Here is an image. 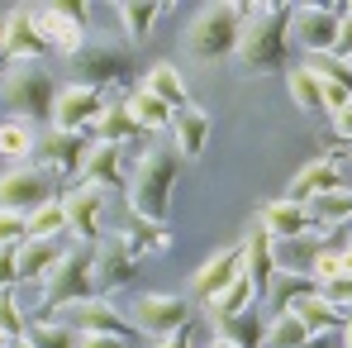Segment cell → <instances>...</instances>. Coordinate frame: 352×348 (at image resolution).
Instances as JSON below:
<instances>
[{
	"label": "cell",
	"instance_id": "cell-1",
	"mask_svg": "<svg viewBox=\"0 0 352 348\" xmlns=\"http://www.w3.org/2000/svg\"><path fill=\"white\" fill-rule=\"evenodd\" d=\"M238 14H243V34H238L234 58L243 62L252 76L281 72V67H286V53H291V10H286V5L252 0V5H238Z\"/></svg>",
	"mask_w": 352,
	"mask_h": 348
},
{
	"label": "cell",
	"instance_id": "cell-2",
	"mask_svg": "<svg viewBox=\"0 0 352 348\" xmlns=\"http://www.w3.org/2000/svg\"><path fill=\"white\" fill-rule=\"evenodd\" d=\"M176 148H153L148 158H138V167L129 172L124 186V201L138 220H153V225H167L172 215V186H176Z\"/></svg>",
	"mask_w": 352,
	"mask_h": 348
},
{
	"label": "cell",
	"instance_id": "cell-3",
	"mask_svg": "<svg viewBox=\"0 0 352 348\" xmlns=\"http://www.w3.org/2000/svg\"><path fill=\"white\" fill-rule=\"evenodd\" d=\"M0 105L10 110V119L24 124H53V105H58V81L43 62H10L0 76Z\"/></svg>",
	"mask_w": 352,
	"mask_h": 348
},
{
	"label": "cell",
	"instance_id": "cell-4",
	"mask_svg": "<svg viewBox=\"0 0 352 348\" xmlns=\"http://www.w3.org/2000/svg\"><path fill=\"white\" fill-rule=\"evenodd\" d=\"M91 263H96V248H91V243H67V253L58 258V267H53L48 282H43V300L34 305V315L48 320L53 310L72 305V300H91V296H96Z\"/></svg>",
	"mask_w": 352,
	"mask_h": 348
},
{
	"label": "cell",
	"instance_id": "cell-5",
	"mask_svg": "<svg viewBox=\"0 0 352 348\" xmlns=\"http://www.w3.org/2000/svg\"><path fill=\"white\" fill-rule=\"evenodd\" d=\"M238 34H243V14L238 5H205L195 19H190V53L200 62H219L238 53Z\"/></svg>",
	"mask_w": 352,
	"mask_h": 348
},
{
	"label": "cell",
	"instance_id": "cell-6",
	"mask_svg": "<svg viewBox=\"0 0 352 348\" xmlns=\"http://www.w3.org/2000/svg\"><path fill=\"white\" fill-rule=\"evenodd\" d=\"M76 62V86H91V91H115V86H129L133 76V53L119 48V43H86V53Z\"/></svg>",
	"mask_w": 352,
	"mask_h": 348
},
{
	"label": "cell",
	"instance_id": "cell-7",
	"mask_svg": "<svg viewBox=\"0 0 352 348\" xmlns=\"http://www.w3.org/2000/svg\"><path fill=\"white\" fill-rule=\"evenodd\" d=\"M43 325H62L67 334H115V339H124L129 334V325H124V315H119L115 305L105 300V296H91V300H72V305H62V310H53Z\"/></svg>",
	"mask_w": 352,
	"mask_h": 348
},
{
	"label": "cell",
	"instance_id": "cell-8",
	"mask_svg": "<svg viewBox=\"0 0 352 348\" xmlns=\"http://www.w3.org/2000/svg\"><path fill=\"white\" fill-rule=\"evenodd\" d=\"M133 325L162 344V339H172L181 329H190V300L167 296V291H148V296L133 300Z\"/></svg>",
	"mask_w": 352,
	"mask_h": 348
},
{
	"label": "cell",
	"instance_id": "cell-9",
	"mask_svg": "<svg viewBox=\"0 0 352 348\" xmlns=\"http://www.w3.org/2000/svg\"><path fill=\"white\" fill-rule=\"evenodd\" d=\"M38 29L48 39V48L62 58H81L86 53V5L62 0V5H38Z\"/></svg>",
	"mask_w": 352,
	"mask_h": 348
},
{
	"label": "cell",
	"instance_id": "cell-10",
	"mask_svg": "<svg viewBox=\"0 0 352 348\" xmlns=\"http://www.w3.org/2000/svg\"><path fill=\"white\" fill-rule=\"evenodd\" d=\"M343 10H348V5H295V10H291V39L309 53V58L333 53Z\"/></svg>",
	"mask_w": 352,
	"mask_h": 348
},
{
	"label": "cell",
	"instance_id": "cell-11",
	"mask_svg": "<svg viewBox=\"0 0 352 348\" xmlns=\"http://www.w3.org/2000/svg\"><path fill=\"white\" fill-rule=\"evenodd\" d=\"M48 201H58L53 196V176L38 172L34 163H19V167H10V172L0 176V210H14V215H34L38 205H48Z\"/></svg>",
	"mask_w": 352,
	"mask_h": 348
},
{
	"label": "cell",
	"instance_id": "cell-12",
	"mask_svg": "<svg viewBox=\"0 0 352 348\" xmlns=\"http://www.w3.org/2000/svg\"><path fill=\"white\" fill-rule=\"evenodd\" d=\"M86 153H91V139L86 134H43L38 139V153H34V167L38 172H48L53 181H72V176H81L86 167Z\"/></svg>",
	"mask_w": 352,
	"mask_h": 348
},
{
	"label": "cell",
	"instance_id": "cell-13",
	"mask_svg": "<svg viewBox=\"0 0 352 348\" xmlns=\"http://www.w3.org/2000/svg\"><path fill=\"white\" fill-rule=\"evenodd\" d=\"M53 53L48 48V39H43V29H38V10H10L5 14V48H0V58L5 62H43Z\"/></svg>",
	"mask_w": 352,
	"mask_h": 348
},
{
	"label": "cell",
	"instance_id": "cell-14",
	"mask_svg": "<svg viewBox=\"0 0 352 348\" xmlns=\"http://www.w3.org/2000/svg\"><path fill=\"white\" fill-rule=\"evenodd\" d=\"M62 201V215H67V234L76 238V243H100V215H105V191H96V186H72Z\"/></svg>",
	"mask_w": 352,
	"mask_h": 348
},
{
	"label": "cell",
	"instance_id": "cell-15",
	"mask_svg": "<svg viewBox=\"0 0 352 348\" xmlns=\"http://www.w3.org/2000/svg\"><path fill=\"white\" fill-rule=\"evenodd\" d=\"M100 115H105V96L100 91L67 86V91H58V105H53V129L58 134H86V129H96Z\"/></svg>",
	"mask_w": 352,
	"mask_h": 348
},
{
	"label": "cell",
	"instance_id": "cell-16",
	"mask_svg": "<svg viewBox=\"0 0 352 348\" xmlns=\"http://www.w3.org/2000/svg\"><path fill=\"white\" fill-rule=\"evenodd\" d=\"M138 272V258L119 243V238H100L96 243V263H91V277H96V296H110V291L129 287Z\"/></svg>",
	"mask_w": 352,
	"mask_h": 348
},
{
	"label": "cell",
	"instance_id": "cell-17",
	"mask_svg": "<svg viewBox=\"0 0 352 348\" xmlns=\"http://www.w3.org/2000/svg\"><path fill=\"white\" fill-rule=\"evenodd\" d=\"M238 253H243V277L252 282V296H267L272 287V277H276V243H272V234L262 229V225H252L248 238L238 243Z\"/></svg>",
	"mask_w": 352,
	"mask_h": 348
},
{
	"label": "cell",
	"instance_id": "cell-18",
	"mask_svg": "<svg viewBox=\"0 0 352 348\" xmlns=\"http://www.w3.org/2000/svg\"><path fill=\"white\" fill-rule=\"evenodd\" d=\"M305 72L319 81V101H324L329 115H338V110H348V105H352V67H348V62L319 53V58L305 62Z\"/></svg>",
	"mask_w": 352,
	"mask_h": 348
},
{
	"label": "cell",
	"instance_id": "cell-19",
	"mask_svg": "<svg viewBox=\"0 0 352 348\" xmlns=\"http://www.w3.org/2000/svg\"><path fill=\"white\" fill-rule=\"evenodd\" d=\"M81 186H96V191H124L129 172H124V148L119 143H91L86 153V167H81Z\"/></svg>",
	"mask_w": 352,
	"mask_h": 348
},
{
	"label": "cell",
	"instance_id": "cell-20",
	"mask_svg": "<svg viewBox=\"0 0 352 348\" xmlns=\"http://www.w3.org/2000/svg\"><path fill=\"white\" fill-rule=\"evenodd\" d=\"M329 191H343V167H338V158H319V163L300 167L295 181L286 186V201L309 205V201H319V196H329Z\"/></svg>",
	"mask_w": 352,
	"mask_h": 348
},
{
	"label": "cell",
	"instance_id": "cell-21",
	"mask_svg": "<svg viewBox=\"0 0 352 348\" xmlns=\"http://www.w3.org/2000/svg\"><path fill=\"white\" fill-rule=\"evenodd\" d=\"M257 225L272 234V243H295V238H305V234H314L309 225V210L305 205H295V201H272V205H262V215H257Z\"/></svg>",
	"mask_w": 352,
	"mask_h": 348
},
{
	"label": "cell",
	"instance_id": "cell-22",
	"mask_svg": "<svg viewBox=\"0 0 352 348\" xmlns=\"http://www.w3.org/2000/svg\"><path fill=\"white\" fill-rule=\"evenodd\" d=\"M234 277H243V253H238V248H219V253H214V258H205V267L190 277V291H195V296H205V300H214V296L229 287Z\"/></svg>",
	"mask_w": 352,
	"mask_h": 348
},
{
	"label": "cell",
	"instance_id": "cell-23",
	"mask_svg": "<svg viewBox=\"0 0 352 348\" xmlns=\"http://www.w3.org/2000/svg\"><path fill=\"white\" fill-rule=\"evenodd\" d=\"M62 253H67L62 238H24V243L14 248V258H19V282H48V272L58 267Z\"/></svg>",
	"mask_w": 352,
	"mask_h": 348
},
{
	"label": "cell",
	"instance_id": "cell-24",
	"mask_svg": "<svg viewBox=\"0 0 352 348\" xmlns=\"http://www.w3.org/2000/svg\"><path fill=\"white\" fill-rule=\"evenodd\" d=\"M172 129H176V143H172L176 158H181V163H195V158L205 153V143H210V115L195 110V105H186V110H176Z\"/></svg>",
	"mask_w": 352,
	"mask_h": 348
},
{
	"label": "cell",
	"instance_id": "cell-25",
	"mask_svg": "<svg viewBox=\"0 0 352 348\" xmlns=\"http://www.w3.org/2000/svg\"><path fill=\"white\" fill-rule=\"evenodd\" d=\"M115 238L133 253V258H148V253L172 248V229H167V225H153V220H138V215H133V220H124Z\"/></svg>",
	"mask_w": 352,
	"mask_h": 348
},
{
	"label": "cell",
	"instance_id": "cell-26",
	"mask_svg": "<svg viewBox=\"0 0 352 348\" xmlns=\"http://www.w3.org/2000/svg\"><path fill=\"white\" fill-rule=\"evenodd\" d=\"M143 139L138 119L129 115V101H105V115L96 119V143H129Z\"/></svg>",
	"mask_w": 352,
	"mask_h": 348
},
{
	"label": "cell",
	"instance_id": "cell-27",
	"mask_svg": "<svg viewBox=\"0 0 352 348\" xmlns=\"http://www.w3.org/2000/svg\"><path fill=\"white\" fill-rule=\"evenodd\" d=\"M291 315L305 325V329H309V334H314V339H319V334H329V329L338 325V315H343V310H338L324 291H314V296H300V300H295Z\"/></svg>",
	"mask_w": 352,
	"mask_h": 348
},
{
	"label": "cell",
	"instance_id": "cell-28",
	"mask_svg": "<svg viewBox=\"0 0 352 348\" xmlns=\"http://www.w3.org/2000/svg\"><path fill=\"white\" fill-rule=\"evenodd\" d=\"M143 91H148V96H157V101H162V105H172V110H186V105H190V91H186V81H181V72H176L172 62L148 67Z\"/></svg>",
	"mask_w": 352,
	"mask_h": 348
},
{
	"label": "cell",
	"instance_id": "cell-29",
	"mask_svg": "<svg viewBox=\"0 0 352 348\" xmlns=\"http://www.w3.org/2000/svg\"><path fill=\"white\" fill-rule=\"evenodd\" d=\"M0 153L19 167V163H34L38 153V129L24 124V119H0Z\"/></svg>",
	"mask_w": 352,
	"mask_h": 348
},
{
	"label": "cell",
	"instance_id": "cell-30",
	"mask_svg": "<svg viewBox=\"0 0 352 348\" xmlns=\"http://www.w3.org/2000/svg\"><path fill=\"white\" fill-rule=\"evenodd\" d=\"M129 115L138 119V129H143V134H162V129H172L176 110H172V105H162L157 96H148V91L138 86V91L129 96Z\"/></svg>",
	"mask_w": 352,
	"mask_h": 348
},
{
	"label": "cell",
	"instance_id": "cell-31",
	"mask_svg": "<svg viewBox=\"0 0 352 348\" xmlns=\"http://www.w3.org/2000/svg\"><path fill=\"white\" fill-rule=\"evenodd\" d=\"M314 277H305V272H286V267H276V277H272V287H267V300L276 305V315H286L300 296H314Z\"/></svg>",
	"mask_w": 352,
	"mask_h": 348
},
{
	"label": "cell",
	"instance_id": "cell-32",
	"mask_svg": "<svg viewBox=\"0 0 352 348\" xmlns=\"http://www.w3.org/2000/svg\"><path fill=\"white\" fill-rule=\"evenodd\" d=\"M309 210V225L314 229H333V225H348L352 220V191H329V196H319V201H309L305 205Z\"/></svg>",
	"mask_w": 352,
	"mask_h": 348
},
{
	"label": "cell",
	"instance_id": "cell-33",
	"mask_svg": "<svg viewBox=\"0 0 352 348\" xmlns=\"http://www.w3.org/2000/svg\"><path fill=\"white\" fill-rule=\"evenodd\" d=\"M214 325H219V339H229L238 348H262V334H267V325L257 320V310H243V315L214 320Z\"/></svg>",
	"mask_w": 352,
	"mask_h": 348
},
{
	"label": "cell",
	"instance_id": "cell-34",
	"mask_svg": "<svg viewBox=\"0 0 352 348\" xmlns=\"http://www.w3.org/2000/svg\"><path fill=\"white\" fill-rule=\"evenodd\" d=\"M205 305H210V315H214V320H229V315L252 310V305H257V296H252V282H248V277H234L229 287L219 291L214 300H205Z\"/></svg>",
	"mask_w": 352,
	"mask_h": 348
},
{
	"label": "cell",
	"instance_id": "cell-35",
	"mask_svg": "<svg viewBox=\"0 0 352 348\" xmlns=\"http://www.w3.org/2000/svg\"><path fill=\"white\" fill-rule=\"evenodd\" d=\"M157 14H162V5H157V0H124V5H119V24H124V34H129V39H138V43L153 34Z\"/></svg>",
	"mask_w": 352,
	"mask_h": 348
},
{
	"label": "cell",
	"instance_id": "cell-36",
	"mask_svg": "<svg viewBox=\"0 0 352 348\" xmlns=\"http://www.w3.org/2000/svg\"><path fill=\"white\" fill-rule=\"evenodd\" d=\"M309 339H314V334H309V329L295 320L291 310H286V315H276V320L267 325V334H262V348H305Z\"/></svg>",
	"mask_w": 352,
	"mask_h": 348
},
{
	"label": "cell",
	"instance_id": "cell-37",
	"mask_svg": "<svg viewBox=\"0 0 352 348\" xmlns=\"http://www.w3.org/2000/svg\"><path fill=\"white\" fill-rule=\"evenodd\" d=\"M286 91H291V105H300L305 115H319V110H324V101H319V81H314L305 67H291Z\"/></svg>",
	"mask_w": 352,
	"mask_h": 348
},
{
	"label": "cell",
	"instance_id": "cell-38",
	"mask_svg": "<svg viewBox=\"0 0 352 348\" xmlns=\"http://www.w3.org/2000/svg\"><path fill=\"white\" fill-rule=\"evenodd\" d=\"M0 334H5L10 344L29 339V320H24V305H19L14 291H0Z\"/></svg>",
	"mask_w": 352,
	"mask_h": 348
},
{
	"label": "cell",
	"instance_id": "cell-39",
	"mask_svg": "<svg viewBox=\"0 0 352 348\" xmlns=\"http://www.w3.org/2000/svg\"><path fill=\"white\" fill-rule=\"evenodd\" d=\"M67 234V215H62V201H48L29 215V238H62Z\"/></svg>",
	"mask_w": 352,
	"mask_h": 348
},
{
	"label": "cell",
	"instance_id": "cell-40",
	"mask_svg": "<svg viewBox=\"0 0 352 348\" xmlns=\"http://www.w3.org/2000/svg\"><path fill=\"white\" fill-rule=\"evenodd\" d=\"M309 272H314V287H329V282H338V277H348L352 267H348V248L343 253H319L314 263H309Z\"/></svg>",
	"mask_w": 352,
	"mask_h": 348
},
{
	"label": "cell",
	"instance_id": "cell-41",
	"mask_svg": "<svg viewBox=\"0 0 352 348\" xmlns=\"http://www.w3.org/2000/svg\"><path fill=\"white\" fill-rule=\"evenodd\" d=\"M24 344L29 348H76L62 325H29V339H24Z\"/></svg>",
	"mask_w": 352,
	"mask_h": 348
},
{
	"label": "cell",
	"instance_id": "cell-42",
	"mask_svg": "<svg viewBox=\"0 0 352 348\" xmlns=\"http://www.w3.org/2000/svg\"><path fill=\"white\" fill-rule=\"evenodd\" d=\"M29 238V220L14 210H0V248H19Z\"/></svg>",
	"mask_w": 352,
	"mask_h": 348
},
{
	"label": "cell",
	"instance_id": "cell-43",
	"mask_svg": "<svg viewBox=\"0 0 352 348\" xmlns=\"http://www.w3.org/2000/svg\"><path fill=\"white\" fill-rule=\"evenodd\" d=\"M329 58L352 62V5L343 10V19H338V43H333V53H329Z\"/></svg>",
	"mask_w": 352,
	"mask_h": 348
},
{
	"label": "cell",
	"instance_id": "cell-44",
	"mask_svg": "<svg viewBox=\"0 0 352 348\" xmlns=\"http://www.w3.org/2000/svg\"><path fill=\"white\" fill-rule=\"evenodd\" d=\"M14 287H19V258H14V248H0V291Z\"/></svg>",
	"mask_w": 352,
	"mask_h": 348
},
{
	"label": "cell",
	"instance_id": "cell-45",
	"mask_svg": "<svg viewBox=\"0 0 352 348\" xmlns=\"http://www.w3.org/2000/svg\"><path fill=\"white\" fill-rule=\"evenodd\" d=\"M319 291H324L338 310H352V272H348V277H338V282H329V287H319Z\"/></svg>",
	"mask_w": 352,
	"mask_h": 348
},
{
	"label": "cell",
	"instance_id": "cell-46",
	"mask_svg": "<svg viewBox=\"0 0 352 348\" xmlns=\"http://www.w3.org/2000/svg\"><path fill=\"white\" fill-rule=\"evenodd\" d=\"M329 119H333L338 143H348V148H352V105H348V110H338V115H329Z\"/></svg>",
	"mask_w": 352,
	"mask_h": 348
},
{
	"label": "cell",
	"instance_id": "cell-47",
	"mask_svg": "<svg viewBox=\"0 0 352 348\" xmlns=\"http://www.w3.org/2000/svg\"><path fill=\"white\" fill-rule=\"evenodd\" d=\"M76 348H129V344L115 334H86V339H76Z\"/></svg>",
	"mask_w": 352,
	"mask_h": 348
},
{
	"label": "cell",
	"instance_id": "cell-48",
	"mask_svg": "<svg viewBox=\"0 0 352 348\" xmlns=\"http://www.w3.org/2000/svg\"><path fill=\"white\" fill-rule=\"evenodd\" d=\"M157 348H195V334H190V329H181V334H172V339H162Z\"/></svg>",
	"mask_w": 352,
	"mask_h": 348
},
{
	"label": "cell",
	"instance_id": "cell-49",
	"mask_svg": "<svg viewBox=\"0 0 352 348\" xmlns=\"http://www.w3.org/2000/svg\"><path fill=\"white\" fill-rule=\"evenodd\" d=\"M343 348H352V315H348V329H343Z\"/></svg>",
	"mask_w": 352,
	"mask_h": 348
},
{
	"label": "cell",
	"instance_id": "cell-50",
	"mask_svg": "<svg viewBox=\"0 0 352 348\" xmlns=\"http://www.w3.org/2000/svg\"><path fill=\"white\" fill-rule=\"evenodd\" d=\"M210 348H238V344H229V339H214V344H210Z\"/></svg>",
	"mask_w": 352,
	"mask_h": 348
},
{
	"label": "cell",
	"instance_id": "cell-51",
	"mask_svg": "<svg viewBox=\"0 0 352 348\" xmlns=\"http://www.w3.org/2000/svg\"><path fill=\"white\" fill-rule=\"evenodd\" d=\"M305 348H324V334H319V339H309V344H305Z\"/></svg>",
	"mask_w": 352,
	"mask_h": 348
},
{
	"label": "cell",
	"instance_id": "cell-52",
	"mask_svg": "<svg viewBox=\"0 0 352 348\" xmlns=\"http://www.w3.org/2000/svg\"><path fill=\"white\" fill-rule=\"evenodd\" d=\"M0 48H5V14H0Z\"/></svg>",
	"mask_w": 352,
	"mask_h": 348
},
{
	"label": "cell",
	"instance_id": "cell-53",
	"mask_svg": "<svg viewBox=\"0 0 352 348\" xmlns=\"http://www.w3.org/2000/svg\"><path fill=\"white\" fill-rule=\"evenodd\" d=\"M10 348H29V344H24V339H19V344H10Z\"/></svg>",
	"mask_w": 352,
	"mask_h": 348
},
{
	"label": "cell",
	"instance_id": "cell-54",
	"mask_svg": "<svg viewBox=\"0 0 352 348\" xmlns=\"http://www.w3.org/2000/svg\"><path fill=\"white\" fill-rule=\"evenodd\" d=\"M348 267H352V248H348Z\"/></svg>",
	"mask_w": 352,
	"mask_h": 348
}]
</instances>
